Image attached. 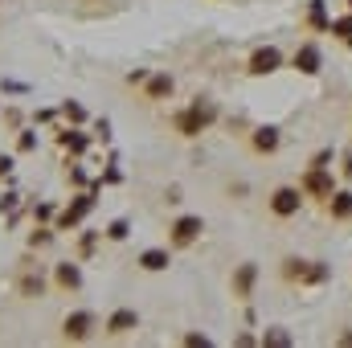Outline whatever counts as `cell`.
Wrapping results in <instances>:
<instances>
[{
    "instance_id": "obj_4",
    "label": "cell",
    "mask_w": 352,
    "mask_h": 348,
    "mask_svg": "<svg viewBox=\"0 0 352 348\" xmlns=\"http://www.w3.org/2000/svg\"><path fill=\"white\" fill-rule=\"evenodd\" d=\"M90 205H94V197H78V201H74V205H70V209L62 213V226H66V230H70V226H78V221L87 217Z\"/></svg>"
},
{
    "instance_id": "obj_10",
    "label": "cell",
    "mask_w": 352,
    "mask_h": 348,
    "mask_svg": "<svg viewBox=\"0 0 352 348\" xmlns=\"http://www.w3.org/2000/svg\"><path fill=\"white\" fill-rule=\"evenodd\" d=\"M140 262H144V270H164V266H168V254H164V250H148Z\"/></svg>"
},
{
    "instance_id": "obj_3",
    "label": "cell",
    "mask_w": 352,
    "mask_h": 348,
    "mask_svg": "<svg viewBox=\"0 0 352 348\" xmlns=\"http://www.w3.org/2000/svg\"><path fill=\"white\" fill-rule=\"evenodd\" d=\"M278 62H283V58H278V50H270V45H266V50H258V54L250 58V70H254V74H270Z\"/></svg>"
},
{
    "instance_id": "obj_11",
    "label": "cell",
    "mask_w": 352,
    "mask_h": 348,
    "mask_svg": "<svg viewBox=\"0 0 352 348\" xmlns=\"http://www.w3.org/2000/svg\"><path fill=\"white\" fill-rule=\"evenodd\" d=\"M352 213V193H336V201H332V217H349Z\"/></svg>"
},
{
    "instance_id": "obj_6",
    "label": "cell",
    "mask_w": 352,
    "mask_h": 348,
    "mask_svg": "<svg viewBox=\"0 0 352 348\" xmlns=\"http://www.w3.org/2000/svg\"><path fill=\"white\" fill-rule=\"evenodd\" d=\"M87 332H90V316L87 312H74V316L66 320V336H70V340H82Z\"/></svg>"
},
{
    "instance_id": "obj_1",
    "label": "cell",
    "mask_w": 352,
    "mask_h": 348,
    "mask_svg": "<svg viewBox=\"0 0 352 348\" xmlns=\"http://www.w3.org/2000/svg\"><path fill=\"white\" fill-rule=\"evenodd\" d=\"M270 209H274L278 217H291V213H299V193H295V188H278V193L270 197Z\"/></svg>"
},
{
    "instance_id": "obj_16",
    "label": "cell",
    "mask_w": 352,
    "mask_h": 348,
    "mask_svg": "<svg viewBox=\"0 0 352 348\" xmlns=\"http://www.w3.org/2000/svg\"><path fill=\"white\" fill-rule=\"evenodd\" d=\"M349 4H352V0H349Z\"/></svg>"
},
{
    "instance_id": "obj_9",
    "label": "cell",
    "mask_w": 352,
    "mask_h": 348,
    "mask_svg": "<svg viewBox=\"0 0 352 348\" xmlns=\"http://www.w3.org/2000/svg\"><path fill=\"white\" fill-rule=\"evenodd\" d=\"M127 328H135V312H115L111 316V332H127Z\"/></svg>"
},
{
    "instance_id": "obj_12",
    "label": "cell",
    "mask_w": 352,
    "mask_h": 348,
    "mask_svg": "<svg viewBox=\"0 0 352 348\" xmlns=\"http://www.w3.org/2000/svg\"><path fill=\"white\" fill-rule=\"evenodd\" d=\"M148 94H152V98L173 94V78H164V74H160V78H152V83H148Z\"/></svg>"
},
{
    "instance_id": "obj_8",
    "label": "cell",
    "mask_w": 352,
    "mask_h": 348,
    "mask_svg": "<svg viewBox=\"0 0 352 348\" xmlns=\"http://www.w3.org/2000/svg\"><path fill=\"white\" fill-rule=\"evenodd\" d=\"M254 148H258V152H274V148H278V135H274V127H263V131L254 135Z\"/></svg>"
},
{
    "instance_id": "obj_13",
    "label": "cell",
    "mask_w": 352,
    "mask_h": 348,
    "mask_svg": "<svg viewBox=\"0 0 352 348\" xmlns=\"http://www.w3.org/2000/svg\"><path fill=\"white\" fill-rule=\"evenodd\" d=\"M58 283L62 287H78L82 279H78V266H58Z\"/></svg>"
},
{
    "instance_id": "obj_15",
    "label": "cell",
    "mask_w": 352,
    "mask_h": 348,
    "mask_svg": "<svg viewBox=\"0 0 352 348\" xmlns=\"http://www.w3.org/2000/svg\"><path fill=\"white\" fill-rule=\"evenodd\" d=\"M332 33H340V37H352V17H340V21L332 25Z\"/></svg>"
},
{
    "instance_id": "obj_14",
    "label": "cell",
    "mask_w": 352,
    "mask_h": 348,
    "mask_svg": "<svg viewBox=\"0 0 352 348\" xmlns=\"http://www.w3.org/2000/svg\"><path fill=\"white\" fill-rule=\"evenodd\" d=\"M250 283H254V266H242L238 270V295H250Z\"/></svg>"
},
{
    "instance_id": "obj_7",
    "label": "cell",
    "mask_w": 352,
    "mask_h": 348,
    "mask_svg": "<svg viewBox=\"0 0 352 348\" xmlns=\"http://www.w3.org/2000/svg\"><path fill=\"white\" fill-rule=\"evenodd\" d=\"M303 188H307V193H320V197H332V180H328L324 173H311L307 180H303Z\"/></svg>"
},
{
    "instance_id": "obj_2",
    "label": "cell",
    "mask_w": 352,
    "mask_h": 348,
    "mask_svg": "<svg viewBox=\"0 0 352 348\" xmlns=\"http://www.w3.org/2000/svg\"><path fill=\"white\" fill-rule=\"evenodd\" d=\"M197 234H201V217H180V221L173 226V242L176 246H188Z\"/></svg>"
},
{
    "instance_id": "obj_5",
    "label": "cell",
    "mask_w": 352,
    "mask_h": 348,
    "mask_svg": "<svg viewBox=\"0 0 352 348\" xmlns=\"http://www.w3.org/2000/svg\"><path fill=\"white\" fill-rule=\"evenodd\" d=\"M295 66H299L303 74H316V70H320V50H316V45H303V50L295 54Z\"/></svg>"
}]
</instances>
